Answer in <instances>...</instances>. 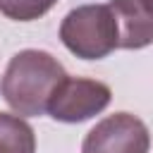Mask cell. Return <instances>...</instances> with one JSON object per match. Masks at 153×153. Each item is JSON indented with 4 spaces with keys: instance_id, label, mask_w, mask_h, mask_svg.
<instances>
[{
    "instance_id": "cell-1",
    "label": "cell",
    "mask_w": 153,
    "mask_h": 153,
    "mask_svg": "<svg viewBox=\"0 0 153 153\" xmlns=\"http://www.w3.org/2000/svg\"><path fill=\"white\" fill-rule=\"evenodd\" d=\"M67 76L65 67L45 50L26 48L19 50L0 81V93L5 103L22 117H38L48 112V103Z\"/></svg>"
},
{
    "instance_id": "cell-2",
    "label": "cell",
    "mask_w": 153,
    "mask_h": 153,
    "mask_svg": "<svg viewBox=\"0 0 153 153\" xmlns=\"http://www.w3.org/2000/svg\"><path fill=\"white\" fill-rule=\"evenodd\" d=\"M60 41L81 60H100L120 48L117 22L110 5H81L60 24Z\"/></svg>"
},
{
    "instance_id": "cell-3",
    "label": "cell",
    "mask_w": 153,
    "mask_h": 153,
    "mask_svg": "<svg viewBox=\"0 0 153 153\" xmlns=\"http://www.w3.org/2000/svg\"><path fill=\"white\" fill-rule=\"evenodd\" d=\"M110 100L112 91L108 84L86 76H65L48 103V115L57 122L76 124L100 115Z\"/></svg>"
},
{
    "instance_id": "cell-4",
    "label": "cell",
    "mask_w": 153,
    "mask_h": 153,
    "mask_svg": "<svg viewBox=\"0 0 153 153\" xmlns=\"http://www.w3.org/2000/svg\"><path fill=\"white\" fill-rule=\"evenodd\" d=\"M148 127L131 112H115L100 120L81 143V153H148Z\"/></svg>"
},
{
    "instance_id": "cell-5",
    "label": "cell",
    "mask_w": 153,
    "mask_h": 153,
    "mask_svg": "<svg viewBox=\"0 0 153 153\" xmlns=\"http://www.w3.org/2000/svg\"><path fill=\"white\" fill-rule=\"evenodd\" d=\"M120 33V48L139 50L153 43V12L143 0H110L108 2Z\"/></svg>"
},
{
    "instance_id": "cell-6",
    "label": "cell",
    "mask_w": 153,
    "mask_h": 153,
    "mask_svg": "<svg viewBox=\"0 0 153 153\" xmlns=\"http://www.w3.org/2000/svg\"><path fill=\"white\" fill-rule=\"evenodd\" d=\"M0 153H36V134L24 117L0 112Z\"/></svg>"
},
{
    "instance_id": "cell-7",
    "label": "cell",
    "mask_w": 153,
    "mask_h": 153,
    "mask_svg": "<svg viewBox=\"0 0 153 153\" xmlns=\"http://www.w3.org/2000/svg\"><path fill=\"white\" fill-rule=\"evenodd\" d=\"M57 0H0V12L14 22H33L50 12Z\"/></svg>"
},
{
    "instance_id": "cell-8",
    "label": "cell",
    "mask_w": 153,
    "mask_h": 153,
    "mask_svg": "<svg viewBox=\"0 0 153 153\" xmlns=\"http://www.w3.org/2000/svg\"><path fill=\"white\" fill-rule=\"evenodd\" d=\"M143 2H146V7H148V10L153 12V0H143Z\"/></svg>"
}]
</instances>
